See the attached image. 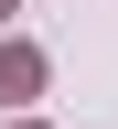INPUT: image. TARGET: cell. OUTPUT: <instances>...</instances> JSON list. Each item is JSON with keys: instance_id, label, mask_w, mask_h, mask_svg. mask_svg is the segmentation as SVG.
Returning <instances> with one entry per match:
<instances>
[{"instance_id": "obj_1", "label": "cell", "mask_w": 118, "mask_h": 129, "mask_svg": "<svg viewBox=\"0 0 118 129\" xmlns=\"http://www.w3.org/2000/svg\"><path fill=\"white\" fill-rule=\"evenodd\" d=\"M43 86V54H22V43H0V97H32Z\"/></svg>"}, {"instance_id": "obj_2", "label": "cell", "mask_w": 118, "mask_h": 129, "mask_svg": "<svg viewBox=\"0 0 118 129\" xmlns=\"http://www.w3.org/2000/svg\"><path fill=\"white\" fill-rule=\"evenodd\" d=\"M0 22H11V0H0Z\"/></svg>"}]
</instances>
